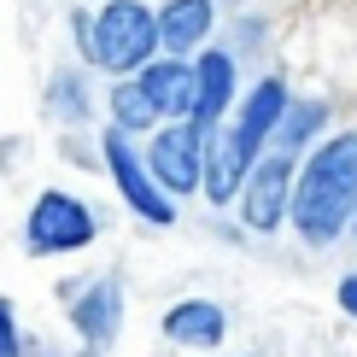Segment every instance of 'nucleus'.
<instances>
[{
  "label": "nucleus",
  "instance_id": "nucleus-1",
  "mask_svg": "<svg viewBox=\"0 0 357 357\" xmlns=\"http://www.w3.org/2000/svg\"><path fill=\"white\" fill-rule=\"evenodd\" d=\"M293 229L310 246H334L340 229L357 217V129H340L299 165L293 182V205H287Z\"/></svg>",
  "mask_w": 357,
  "mask_h": 357
},
{
  "label": "nucleus",
  "instance_id": "nucleus-2",
  "mask_svg": "<svg viewBox=\"0 0 357 357\" xmlns=\"http://www.w3.org/2000/svg\"><path fill=\"white\" fill-rule=\"evenodd\" d=\"M82 59L106 77H135L146 59L158 53V18L141 0H100V12H77L70 18Z\"/></svg>",
  "mask_w": 357,
  "mask_h": 357
},
{
  "label": "nucleus",
  "instance_id": "nucleus-3",
  "mask_svg": "<svg viewBox=\"0 0 357 357\" xmlns=\"http://www.w3.org/2000/svg\"><path fill=\"white\" fill-rule=\"evenodd\" d=\"M94 234H100L94 205L77 199V193H65V188H41L36 205H29V217H24L29 258H70V252L94 246Z\"/></svg>",
  "mask_w": 357,
  "mask_h": 357
},
{
  "label": "nucleus",
  "instance_id": "nucleus-4",
  "mask_svg": "<svg viewBox=\"0 0 357 357\" xmlns=\"http://www.w3.org/2000/svg\"><path fill=\"white\" fill-rule=\"evenodd\" d=\"M100 158H106V170H112V182H117V193H123L129 211H135L141 222H153V229H170V222H176V205H170V193L158 188V176L146 170L135 135L106 129V135H100Z\"/></svg>",
  "mask_w": 357,
  "mask_h": 357
},
{
  "label": "nucleus",
  "instance_id": "nucleus-5",
  "mask_svg": "<svg viewBox=\"0 0 357 357\" xmlns=\"http://www.w3.org/2000/svg\"><path fill=\"white\" fill-rule=\"evenodd\" d=\"M146 170L158 176V188L170 193V199H182V193H199V176H205V129L188 123V117H170V123L153 129V141H146Z\"/></svg>",
  "mask_w": 357,
  "mask_h": 357
},
{
  "label": "nucleus",
  "instance_id": "nucleus-6",
  "mask_svg": "<svg viewBox=\"0 0 357 357\" xmlns=\"http://www.w3.org/2000/svg\"><path fill=\"white\" fill-rule=\"evenodd\" d=\"M293 165H299V158L270 153V158H258V165L246 170L241 193H234V205H241V222H246V229L275 234L281 222H287V205H293Z\"/></svg>",
  "mask_w": 357,
  "mask_h": 357
},
{
  "label": "nucleus",
  "instance_id": "nucleus-7",
  "mask_svg": "<svg viewBox=\"0 0 357 357\" xmlns=\"http://www.w3.org/2000/svg\"><path fill=\"white\" fill-rule=\"evenodd\" d=\"M70 328L82 334L88 351H106L117 334H123V281L117 275H94L70 305Z\"/></svg>",
  "mask_w": 357,
  "mask_h": 357
},
{
  "label": "nucleus",
  "instance_id": "nucleus-8",
  "mask_svg": "<svg viewBox=\"0 0 357 357\" xmlns=\"http://www.w3.org/2000/svg\"><path fill=\"white\" fill-rule=\"evenodd\" d=\"M281 112H287V82H281V77H264V82L246 94V106L234 112L229 141L241 146V158H246V165H258V158H264V141L275 135Z\"/></svg>",
  "mask_w": 357,
  "mask_h": 357
},
{
  "label": "nucleus",
  "instance_id": "nucleus-9",
  "mask_svg": "<svg viewBox=\"0 0 357 357\" xmlns=\"http://www.w3.org/2000/svg\"><path fill=\"white\" fill-rule=\"evenodd\" d=\"M234 100V59L229 53H199V65H193V88H188V123H199L205 135L222 123V112H229Z\"/></svg>",
  "mask_w": 357,
  "mask_h": 357
},
{
  "label": "nucleus",
  "instance_id": "nucleus-10",
  "mask_svg": "<svg viewBox=\"0 0 357 357\" xmlns=\"http://www.w3.org/2000/svg\"><path fill=\"white\" fill-rule=\"evenodd\" d=\"M222 334H229V317L211 299H182V305L165 310V340H176L188 351H217Z\"/></svg>",
  "mask_w": 357,
  "mask_h": 357
},
{
  "label": "nucleus",
  "instance_id": "nucleus-11",
  "mask_svg": "<svg viewBox=\"0 0 357 357\" xmlns=\"http://www.w3.org/2000/svg\"><path fill=\"white\" fill-rule=\"evenodd\" d=\"M135 82L146 88V100L158 106V117H188V88H193V65L182 53H170V59H146V65L135 70Z\"/></svg>",
  "mask_w": 357,
  "mask_h": 357
},
{
  "label": "nucleus",
  "instance_id": "nucleus-12",
  "mask_svg": "<svg viewBox=\"0 0 357 357\" xmlns=\"http://www.w3.org/2000/svg\"><path fill=\"white\" fill-rule=\"evenodd\" d=\"M153 18H158V47L165 53H193L205 36H211L217 6L211 0H165Z\"/></svg>",
  "mask_w": 357,
  "mask_h": 357
},
{
  "label": "nucleus",
  "instance_id": "nucleus-13",
  "mask_svg": "<svg viewBox=\"0 0 357 357\" xmlns=\"http://www.w3.org/2000/svg\"><path fill=\"white\" fill-rule=\"evenodd\" d=\"M246 170H252V165L241 158V146L229 141V129H211V135H205V176H199L205 199H211V205H234Z\"/></svg>",
  "mask_w": 357,
  "mask_h": 357
},
{
  "label": "nucleus",
  "instance_id": "nucleus-14",
  "mask_svg": "<svg viewBox=\"0 0 357 357\" xmlns=\"http://www.w3.org/2000/svg\"><path fill=\"white\" fill-rule=\"evenodd\" d=\"M106 106H112V129H123V135H153L165 117H158V106L146 100V88L135 77H117L112 82V94H106Z\"/></svg>",
  "mask_w": 357,
  "mask_h": 357
},
{
  "label": "nucleus",
  "instance_id": "nucleus-15",
  "mask_svg": "<svg viewBox=\"0 0 357 357\" xmlns=\"http://www.w3.org/2000/svg\"><path fill=\"white\" fill-rule=\"evenodd\" d=\"M322 123H328V106L322 100H287V112H281V123H275V153H287V158H299L310 135H322Z\"/></svg>",
  "mask_w": 357,
  "mask_h": 357
},
{
  "label": "nucleus",
  "instance_id": "nucleus-16",
  "mask_svg": "<svg viewBox=\"0 0 357 357\" xmlns=\"http://www.w3.org/2000/svg\"><path fill=\"white\" fill-rule=\"evenodd\" d=\"M47 100H53V117H59V123H88V117H94L88 82L77 77V70H59V77H53V88H47Z\"/></svg>",
  "mask_w": 357,
  "mask_h": 357
},
{
  "label": "nucleus",
  "instance_id": "nucleus-17",
  "mask_svg": "<svg viewBox=\"0 0 357 357\" xmlns=\"http://www.w3.org/2000/svg\"><path fill=\"white\" fill-rule=\"evenodd\" d=\"M0 357H24V328H18L12 299H0Z\"/></svg>",
  "mask_w": 357,
  "mask_h": 357
},
{
  "label": "nucleus",
  "instance_id": "nucleus-18",
  "mask_svg": "<svg viewBox=\"0 0 357 357\" xmlns=\"http://www.w3.org/2000/svg\"><path fill=\"white\" fill-rule=\"evenodd\" d=\"M334 299H340V310L357 322V270H351V275H340V293H334Z\"/></svg>",
  "mask_w": 357,
  "mask_h": 357
},
{
  "label": "nucleus",
  "instance_id": "nucleus-19",
  "mask_svg": "<svg viewBox=\"0 0 357 357\" xmlns=\"http://www.w3.org/2000/svg\"><path fill=\"white\" fill-rule=\"evenodd\" d=\"M351 222H357V217H351Z\"/></svg>",
  "mask_w": 357,
  "mask_h": 357
}]
</instances>
